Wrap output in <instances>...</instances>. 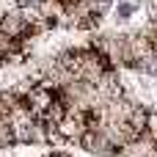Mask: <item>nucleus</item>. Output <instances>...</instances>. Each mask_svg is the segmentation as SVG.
I'll return each instance as SVG.
<instances>
[{
    "mask_svg": "<svg viewBox=\"0 0 157 157\" xmlns=\"http://www.w3.org/2000/svg\"><path fill=\"white\" fill-rule=\"evenodd\" d=\"M135 8H138L135 0H119V3H116V17H119V19H130V17L135 14Z\"/></svg>",
    "mask_w": 157,
    "mask_h": 157,
    "instance_id": "1",
    "label": "nucleus"
}]
</instances>
